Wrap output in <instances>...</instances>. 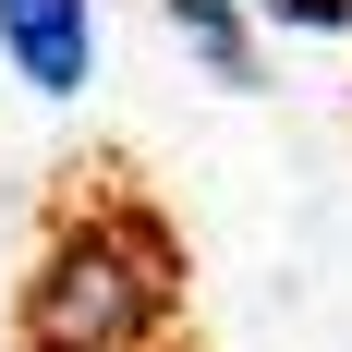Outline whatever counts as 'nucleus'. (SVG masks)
Wrapping results in <instances>:
<instances>
[{"instance_id":"f03ea898","label":"nucleus","mask_w":352,"mask_h":352,"mask_svg":"<svg viewBox=\"0 0 352 352\" xmlns=\"http://www.w3.org/2000/svg\"><path fill=\"white\" fill-rule=\"evenodd\" d=\"M0 61L25 98H85L98 85V0H0Z\"/></svg>"},{"instance_id":"f257e3e1","label":"nucleus","mask_w":352,"mask_h":352,"mask_svg":"<svg viewBox=\"0 0 352 352\" xmlns=\"http://www.w3.org/2000/svg\"><path fill=\"white\" fill-rule=\"evenodd\" d=\"M170 304H182V243L134 195H98L49 219L12 304V352H158Z\"/></svg>"},{"instance_id":"20e7f679","label":"nucleus","mask_w":352,"mask_h":352,"mask_svg":"<svg viewBox=\"0 0 352 352\" xmlns=\"http://www.w3.org/2000/svg\"><path fill=\"white\" fill-rule=\"evenodd\" d=\"M255 25H304V36H352V0H255Z\"/></svg>"},{"instance_id":"7ed1b4c3","label":"nucleus","mask_w":352,"mask_h":352,"mask_svg":"<svg viewBox=\"0 0 352 352\" xmlns=\"http://www.w3.org/2000/svg\"><path fill=\"white\" fill-rule=\"evenodd\" d=\"M158 12H170V36L207 61V85L243 98L255 73H267V49H255V0H158Z\"/></svg>"}]
</instances>
